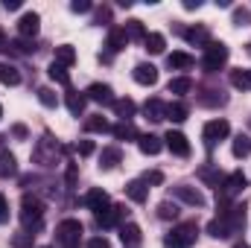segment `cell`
<instances>
[{"label":"cell","instance_id":"obj_36","mask_svg":"<svg viewBox=\"0 0 251 248\" xmlns=\"http://www.w3.org/2000/svg\"><path fill=\"white\" fill-rule=\"evenodd\" d=\"M56 64H62V67H67V64L76 62V50L70 47V44H62V47H56V59H53Z\"/></svg>","mask_w":251,"mask_h":248},{"label":"cell","instance_id":"obj_48","mask_svg":"<svg viewBox=\"0 0 251 248\" xmlns=\"http://www.w3.org/2000/svg\"><path fill=\"white\" fill-rule=\"evenodd\" d=\"M3 9H9V12L21 9V0H3Z\"/></svg>","mask_w":251,"mask_h":248},{"label":"cell","instance_id":"obj_5","mask_svg":"<svg viewBox=\"0 0 251 248\" xmlns=\"http://www.w3.org/2000/svg\"><path fill=\"white\" fill-rule=\"evenodd\" d=\"M246 184H249V178L237 170V173H231V175L222 181V187H219L216 193H219V198H228V201H231V198H237V196L246 190Z\"/></svg>","mask_w":251,"mask_h":248},{"label":"cell","instance_id":"obj_32","mask_svg":"<svg viewBox=\"0 0 251 248\" xmlns=\"http://www.w3.org/2000/svg\"><path fill=\"white\" fill-rule=\"evenodd\" d=\"M167 64H170V70H190L193 67V56H187V53H170Z\"/></svg>","mask_w":251,"mask_h":248},{"label":"cell","instance_id":"obj_19","mask_svg":"<svg viewBox=\"0 0 251 248\" xmlns=\"http://www.w3.org/2000/svg\"><path fill=\"white\" fill-rule=\"evenodd\" d=\"M184 38H187L190 44H196V47H207V44H210L207 26H190L187 32H184Z\"/></svg>","mask_w":251,"mask_h":248},{"label":"cell","instance_id":"obj_30","mask_svg":"<svg viewBox=\"0 0 251 248\" xmlns=\"http://www.w3.org/2000/svg\"><path fill=\"white\" fill-rule=\"evenodd\" d=\"M143 44H146V53H152V56H158V53H164V47H167V38H164L161 32H149Z\"/></svg>","mask_w":251,"mask_h":248},{"label":"cell","instance_id":"obj_27","mask_svg":"<svg viewBox=\"0 0 251 248\" xmlns=\"http://www.w3.org/2000/svg\"><path fill=\"white\" fill-rule=\"evenodd\" d=\"M114 111H117V117H120L123 123H131V117H134L137 105H134L131 99H114Z\"/></svg>","mask_w":251,"mask_h":248},{"label":"cell","instance_id":"obj_53","mask_svg":"<svg viewBox=\"0 0 251 248\" xmlns=\"http://www.w3.org/2000/svg\"><path fill=\"white\" fill-rule=\"evenodd\" d=\"M0 117H3V108H0Z\"/></svg>","mask_w":251,"mask_h":248},{"label":"cell","instance_id":"obj_1","mask_svg":"<svg viewBox=\"0 0 251 248\" xmlns=\"http://www.w3.org/2000/svg\"><path fill=\"white\" fill-rule=\"evenodd\" d=\"M21 222H24V231H29V234H35L44 225V204L29 193L21 198Z\"/></svg>","mask_w":251,"mask_h":248},{"label":"cell","instance_id":"obj_31","mask_svg":"<svg viewBox=\"0 0 251 248\" xmlns=\"http://www.w3.org/2000/svg\"><path fill=\"white\" fill-rule=\"evenodd\" d=\"M187 114H190L187 105H184V102H178V99L167 105V120H173V123H184V120H187Z\"/></svg>","mask_w":251,"mask_h":248},{"label":"cell","instance_id":"obj_41","mask_svg":"<svg viewBox=\"0 0 251 248\" xmlns=\"http://www.w3.org/2000/svg\"><path fill=\"white\" fill-rule=\"evenodd\" d=\"M9 50H12V53H21V56H26V53H32L35 47H32L26 38H18V41H9Z\"/></svg>","mask_w":251,"mask_h":248},{"label":"cell","instance_id":"obj_7","mask_svg":"<svg viewBox=\"0 0 251 248\" xmlns=\"http://www.w3.org/2000/svg\"><path fill=\"white\" fill-rule=\"evenodd\" d=\"M85 97H88L91 102H100V105H114V91H111V85H102V82L88 85Z\"/></svg>","mask_w":251,"mask_h":248},{"label":"cell","instance_id":"obj_12","mask_svg":"<svg viewBox=\"0 0 251 248\" xmlns=\"http://www.w3.org/2000/svg\"><path fill=\"white\" fill-rule=\"evenodd\" d=\"M167 146H170V152L173 155H178V158H187L190 155V140L181 134V131H167Z\"/></svg>","mask_w":251,"mask_h":248},{"label":"cell","instance_id":"obj_15","mask_svg":"<svg viewBox=\"0 0 251 248\" xmlns=\"http://www.w3.org/2000/svg\"><path fill=\"white\" fill-rule=\"evenodd\" d=\"M64 105H67V111H70L73 117H82V114H85V105H88V97L79 94V91H70V94L64 97Z\"/></svg>","mask_w":251,"mask_h":248},{"label":"cell","instance_id":"obj_39","mask_svg":"<svg viewBox=\"0 0 251 248\" xmlns=\"http://www.w3.org/2000/svg\"><path fill=\"white\" fill-rule=\"evenodd\" d=\"M38 102H41L44 108H56V105H59V97H56L53 88H38Z\"/></svg>","mask_w":251,"mask_h":248},{"label":"cell","instance_id":"obj_22","mask_svg":"<svg viewBox=\"0 0 251 248\" xmlns=\"http://www.w3.org/2000/svg\"><path fill=\"white\" fill-rule=\"evenodd\" d=\"M126 44H128L126 29L123 26H114V29L108 32V50H111V53H120V50H126Z\"/></svg>","mask_w":251,"mask_h":248},{"label":"cell","instance_id":"obj_18","mask_svg":"<svg viewBox=\"0 0 251 248\" xmlns=\"http://www.w3.org/2000/svg\"><path fill=\"white\" fill-rule=\"evenodd\" d=\"M126 196H128L134 204H143V201L149 198V187L143 184V181H128V184H126Z\"/></svg>","mask_w":251,"mask_h":248},{"label":"cell","instance_id":"obj_26","mask_svg":"<svg viewBox=\"0 0 251 248\" xmlns=\"http://www.w3.org/2000/svg\"><path fill=\"white\" fill-rule=\"evenodd\" d=\"M140 228L134 225V222H128V225H120V240H123V246H137L140 243Z\"/></svg>","mask_w":251,"mask_h":248},{"label":"cell","instance_id":"obj_38","mask_svg":"<svg viewBox=\"0 0 251 248\" xmlns=\"http://www.w3.org/2000/svg\"><path fill=\"white\" fill-rule=\"evenodd\" d=\"M123 29H126V35H128V41H146V29H143L140 21H128Z\"/></svg>","mask_w":251,"mask_h":248},{"label":"cell","instance_id":"obj_23","mask_svg":"<svg viewBox=\"0 0 251 248\" xmlns=\"http://www.w3.org/2000/svg\"><path fill=\"white\" fill-rule=\"evenodd\" d=\"M167 91H170V94H176V97H184V94L193 91V79H190V76H176V79H170Z\"/></svg>","mask_w":251,"mask_h":248},{"label":"cell","instance_id":"obj_11","mask_svg":"<svg viewBox=\"0 0 251 248\" xmlns=\"http://www.w3.org/2000/svg\"><path fill=\"white\" fill-rule=\"evenodd\" d=\"M38 29H41V18H38L35 12H24L21 21H18V32H21V38H32V35H38Z\"/></svg>","mask_w":251,"mask_h":248},{"label":"cell","instance_id":"obj_6","mask_svg":"<svg viewBox=\"0 0 251 248\" xmlns=\"http://www.w3.org/2000/svg\"><path fill=\"white\" fill-rule=\"evenodd\" d=\"M32 158H35V164H41V167H53V161H56V143H53L50 137H41L38 146L32 149Z\"/></svg>","mask_w":251,"mask_h":248},{"label":"cell","instance_id":"obj_28","mask_svg":"<svg viewBox=\"0 0 251 248\" xmlns=\"http://www.w3.org/2000/svg\"><path fill=\"white\" fill-rule=\"evenodd\" d=\"M0 82H3V85H9V88L21 85V73H18V67H12V64L0 62Z\"/></svg>","mask_w":251,"mask_h":248},{"label":"cell","instance_id":"obj_45","mask_svg":"<svg viewBox=\"0 0 251 248\" xmlns=\"http://www.w3.org/2000/svg\"><path fill=\"white\" fill-rule=\"evenodd\" d=\"M3 222H9V201H6V196L0 193V225Z\"/></svg>","mask_w":251,"mask_h":248},{"label":"cell","instance_id":"obj_37","mask_svg":"<svg viewBox=\"0 0 251 248\" xmlns=\"http://www.w3.org/2000/svg\"><path fill=\"white\" fill-rule=\"evenodd\" d=\"M231 85L237 91H249L251 88V73L249 70H231Z\"/></svg>","mask_w":251,"mask_h":248},{"label":"cell","instance_id":"obj_2","mask_svg":"<svg viewBox=\"0 0 251 248\" xmlns=\"http://www.w3.org/2000/svg\"><path fill=\"white\" fill-rule=\"evenodd\" d=\"M196 237H199L196 222H184V225H178V228H173V231L167 234L164 248H190L196 243Z\"/></svg>","mask_w":251,"mask_h":248},{"label":"cell","instance_id":"obj_21","mask_svg":"<svg viewBox=\"0 0 251 248\" xmlns=\"http://www.w3.org/2000/svg\"><path fill=\"white\" fill-rule=\"evenodd\" d=\"M18 173V161L9 149H0V178H9Z\"/></svg>","mask_w":251,"mask_h":248},{"label":"cell","instance_id":"obj_47","mask_svg":"<svg viewBox=\"0 0 251 248\" xmlns=\"http://www.w3.org/2000/svg\"><path fill=\"white\" fill-rule=\"evenodd\" d=\"M70 9H73V12H88V9H91V3H88V0H73V3H70Z\"/></svg>","mask_w":251,"mask_h":248},{"label":"cell","instance_id":"obj_51","mask_svg":"<svg viewBox=\"0 0 251 248\" xmlns=\"http://www.w3.org/2000/svg\"><path fill=\"white\" fill-rule=\"evenodd\" d=\"M199 6H201L199 0H184V9H199Z\"/></svg>","mask_w":251,"mask_h":248},{"label":"cell","instance_id":"obj_25","mask_svg":"<svg viewBox=\"0 0 251 248\" xmlns=\"http://www.w3.org/2000/svg\"><path fill=\"white\" fill-rule=\"evenodd\" d=\"M231 152H234V158H249L251 155V137L249 134H237L234 143H231Z\"/></svg>","mask_w":251,"mask_h":248},{"label":"cell","instance_id":"obj_35","mask_svg":"<svg viewBox=\"0 0 251 248\" xmlns=\"http://www.w3.org/2000/svg\"><path fill=\"white\" fill-rule=\"evenodd\" d=\"M47 73H50V79L53 82H59V85H64V88H70V73H67V67H62V64H50L47 67Z\"/></svg>","mask_w":251,"mask_h":248},{"label":"cell","instance_id":"obj_54","mask_svg":"<svg viewBox=\"0 0 251 248\" xmlns=\"http://www.w3.org/2000/svg\"><path fill=\"white\" fill-rule=\"evenodd\" d=\"M44 248H50V246H44Z\"/></svg>","mask_w":251,"mask_h":248},{"label":"cell","instance_id":"obj_4","mask_svg":"<svg viewBox=\"0 0 251 248\" xmlns=\"http://www.w3.org/2000/svg\"><path fill=\"white\" fill-rule=\"evenodd\" d=\"M79 237H82V222L79 219H64L56 228V240L62 248H79Z\"/></svg>","mask_w":251,"mask_h":248},{"label":"cell","instance_id":"obj_49","mask_svg":"<svg viewBox=\"0 0 251 248\" xmlns=\"http://www.w3.org/2000/svg\"><path fill=\"white\" fill-rule=\"evenodd\" d=\"M12 134H15V137H26V134H29V131H26V125H15V128H12Z\"/></svg>","mask_w":251,"mask_h":248},{"label":"cell","instance_id":"obj_17","mask_svg":"<svg viewBox=\"0 0 251 248\" xmlns=\"http://www.w3.org/2000/svg\"><path fill=\"white\" fill-rule=\"evenodd\" d=\"M120 161H123L120 146H108V149H102V155H100V167H102V170H114Z\"/></svg>","mask_w":251,"mask_h":248},{"label":"cell","instance_id":"obj_42","mask_svg":"<svg viewBox=\"0 0 251 248\" xmlns=\"http://www.w3.org/2000/svg\"><path fill=\"white\" fill-rule=\"evenodd\" d=\"M158 216H161V219H176V216H178V207H176L173 201H161V204H158Z\"/></svg>","mask_w":251,"mask_h":248},{"label":"cell","instance_id":"obj_50","mask_svg":"<svg viewBox=\"0 0 251 248\" xmlns=\"http://www.w3.org/2000/svg\"><path fill=\"white\" fill-rule=\"evenodd\" d=\"M0 50H9V38L3 35V29H0Z\"/></svg>","mask_w":251,"mask_h":248},{"label":"cell","instance_id":"obj_43","mask_svg":"<svg viewBox=\"0 0 251 248\" xmlns=\"http://www.w3.org/2000/svg\"><path fill=\"white\" fill-rule=\"evenodd\" d=\"M94 149H97V146H94V140H79V143H76V152H79L82 158L94 155Z\"/></svg>","mask_w":251,"mask_h":248},{"label":"cell","instance_id":"obj_44","mask_svg":"<svg viewBox=\"0 0 251 248\" xmlns=\"http://www.w3.org/2000/svg\"><path fill=\"white\" fill-rule=\"evenodd\" d=\"M143 184L149 187V184H164V175L158 173V170H152V173H146L143 175Z\"/></svg>","mask_w":251,"mask_h":248},{"label":"cell","instance_id":"obj_20","mask_svg":"<svg viewBox=\"0 0 251 248\" xmlns=\"http://www.w3.org/2000/svg\"><path fill=\"white\" fill-rule=\"evenodd\" d=\"M137 146H140L143 155H158L164 143H161V137H155V134H140V137H137Z\"/></svg>","mask_w":251,"mask_h":248},{"label":"cell","instance_id":"obj_9","mask_svg":"<svg viewBox=\"0 0 251 248\" xmlns=\"http://www.w3.org/2000/svg\"><path fill=\"white\" fill-rule=\"evenodd\" d=\"M228 131H231L228 120H210V123L204 125V140H207V146H213V143L225 140V137H228Z\"/></svg>","mask_w":251,"mask_h":248},{"label":"cell","instance_id":"obj_29","mask_svg":"<svg viewBox=\"0 0 251 248\" xmlns=\"http://www.w3.org/2000/svg\"><path fill=\"white\" fill-rule=\"evenodd\" d=\"M111 134H114L117 140H137V137H140L137 128H134L131 123H123V120H120L117 125H111Z\"/></svg>","mask_w":251,"mask_h":248},{"label":"cell","instance_id":"obj_8","mask_svg":"<svg viewBox=\"0 0 251 248\" xmlns=\"http://www.w3.org/2000/svg\"><path fill=\"white\" fill-rule=\"evenodd\" d=\"M123 213H126V210L120 207V204H108V207L97 210L94 216H97V225H100V228H114V225H120Z\"/></svg>","mask_w":251,"mask_h":248},{"label":"cell","instance_id":"obj_55","mask_svg":"<svg viewBox=\"0 0 251 248\" xmlns=\"http://www.w3.org/2000/svg\"><path fill=\"white\" fill-rule=\"evenodd\" d=\"M249 73H251V70H249Z\"/></svg>","mask_w":251,"mask_h":248},{"label":"cell","instance_id":"obj_52","mask_svg":"<svg viewBox=\"0 0 251 248\" xmlns=\"http://www.w3.org/2000/svg\"><path fill=\"white\" fill-rule=\"evenodd\" d=\"M234 248H251V246H246V243H237V246H234Z\"/></svg>","mask_w":251,"mask_h":248},{"label":"cell","instance_id":"obj_40","mask_svg":"<svg viewBox=\"0 0 251 248\" xmlns=\"http://www.w3.org/2000/svg\"><path fill=\"white\" fill-rule=\"evenodd\" d=\"M32 237H35V234H29V231L15 234V237H12V248H32Z\"/></svg>","mask_w":251,"mask_h":248},{"label":"cell","instance_id":"obj_34","mask_svg":"<svg viewBox=\"0 0 251 248\" xmlns=\"http://www.w3.org/2000/svg\"><path fill=\"white\" fill-rule=\"evenodd\" d=\"M207 234L213 237V240H225V237H231V231H228V225H225V219H213V222H207Z\"/></svg>","mask_w":251,"mask_h":248},{"label":"cell","instance_id":"obj_33","mask_svg":"<svg viewBox=\"0 0 251 248\" xmlns=\"http://www.w3.org/2000/svg\"><path fill=\"white\" fill-rule=\"evenodd\" d=\"M199 178H201L204 184L216 187V190H219L222 181H225V178H222V173H219V170H213V167H201V170H199Z\"/></svg>","mask_w":251,"mask_h":248},{"label":"cell","instance_id":"obj_14","mask_svg":"<svg viewBox=\"0 0 251 248\" xmlns=\"http://www.w3.org/2000/svg\"><path fill=\"white\" fill-rule=\"evenodd\" d=\"M85 207H91L94 213H97V210H102V207H108V193H105L102 187L88 190V193H85Z\"/></svg>","mask_w":251,"mask_h":248},{"label":"cell","instance_id":"obj_13","mask_svg":"<svg viewBox=\"0 0 251 248\" xmlns=\"http://www.w3.org/2000/svg\"><path fill=\"white\" fill-rule=\"evenodd\" d=\"M173 193H176V198H181L190 207H204V196H201V190H196V187L181 184V187H176Z\"/></svg>","mask_w":251,"mask_h":248},{"label":"cell","instance_id":"obj_3","mask_svg":"<svg viewBox=\"0 0 251 248\" xmlns=\"http://www.w3.org/2000/svg\"><path fill=\"white\" fill-rule=\"evenodd\" d=\"M225 62H228V47H225L222 41H210V44L204 47L201 67H204L207 73H216L219 67H225Z\"/></svg>","mask_w":251,"mask_h":248},{"label":"cell","instance_id":"obj_24","mask_svg":"<svg viewBox=\"0 0 251 248\" xmlns=\"http://www.w3.org/2000/svg\"><path fill=\"white\" fill-rule=\"evenodd\" d=\"M85 131H91V134H105V131H111V125H108V120H105L102 114H91V117L85 120Z\"/></svg>","mask_w":251,"mask_h":248},{"label":"cell","instance_id":"obj_10","mask_svg":"<svg viewBox=\"0 0 251 248\" xmlns=\"http://www.w3.org/2000/svg\"><path fill=\"white\" fill-rule=\"evenodd\" d=\"M134 82L137 85H146V88H152L155 82H158V67L155 64H149V62H140V64H134Z\"/></svg>","mask_w":251,"mask_h":248},{"label":"cell","instance_id":"obj_46","mask_svg":"<svg viewBox=\"0 0 251 248\" xmlns=\"http://www.w3.org/2000/svg\"><path fill=\"white\" fill-rule=\"evenodd\" d=\"M88 248H111V243L105 237H94V240H88Z\"/></svg>","mask_w":251,"mask_h":248},{"label":"cell","instance_id":"obj_16","mask_svg":"<svg viewBox=\"0 0 251 248\" xmlns=\"http://www.w3.org/2000/svg\"><path fill=\"white\" fill-rule=\"evenodd\" d=\"M143 114H146V120H152V123H158V120H167V105H164L161 99H146V105H143Z\"/></svg>","mask_w":251,"mask_h":248}]
</instances>
